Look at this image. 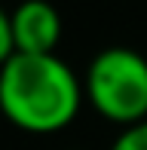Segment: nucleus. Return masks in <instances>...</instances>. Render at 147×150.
Instances as JSON below:
<instances>
[{"label":"nucleus","mask_w":147,"mask_h":150,"mask_svg":"<svg viewBox=\"0 0 147 150\" xmlns=\"http://www.w3.org/2000/svg\"><path fill=\"white\" fill-rule=\"evenodd\" d=\"M83 104V83L58 55L12 52L0 64V110L34 135L61 132Z\"/></svg>","instance_id":"f257e3e1"},{"label":"nucleus","mask_w":147,"mask_h":150,"mask_svg":"<svg viewBox=\"0 0 147 150\" xmlns=\"http://www.w3.org/2000/svg\"><path fill=\"white\" fill-rule=\"evenodd\" d=\"M83 98L119 126L147 120V58L129 46H107L86 67Z\"/></svg>","instance_id":"f03ea898"},{"label":"nucleus","mask_w":147,"mask_h":150,"mask_svg":"<svg viewBox=\"0 0 147 150\" xmlns=\"http://www.w3.org/2000/svg\"><path fill=\"white\" fill-rule=\"evenodd\" d=\"M12 46L25 55H55L61 40V16L46 0H25L9 12Z\"/></svg>","instance_id":"7ed1b4c3"},{"label":"nucleus","mask_w":147,"mask_h":150,"mask_svg":"<svg viewBox=\"0 0 147 150\" xmlns=\"http://www.w3.org/2000/svg\"><path fill=\"white\" fill-rule=\"evenodd\" d=\"M110 150H147V120L135 122V126H126Z\"/></svg>","instance_id":"20e7f679"},{"label":"nucleus","mask_w":147,"mask_h":150,"mask_svg":"<svg viewBox=\"0 0 147 150\" xmlns=\"http://www.w3.org/2000/svg\"><path fill=\"white\" fill-rule=\"evenodd\" d=\"M12 52H16V46H12V22H9V12L0 6V64Z\"/></svg>","instance_id":"39448f33"}]
</instances>
